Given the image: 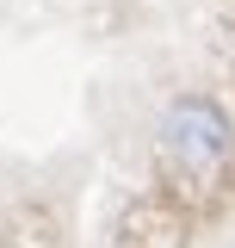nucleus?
<instances>
[{
    "instance_id": "nucleus-1",
    "label": "nucleus",
    "mask_w": 235,
    "mask_h": 248,
    "mask_svg": "<svg viewBox=\"0 0 235 248\" xmlns=\"http://www.w3.org/2000/svg\"><path fill=\"white\" fill-rule=\"evenodd\" d=\"M229 143H235L229 112H223L217 99H205V93L167 99V112L155 124V149L167 155L174 168H186V174H210V168L229 155Z\"/></svg>"
}]
</instances>
